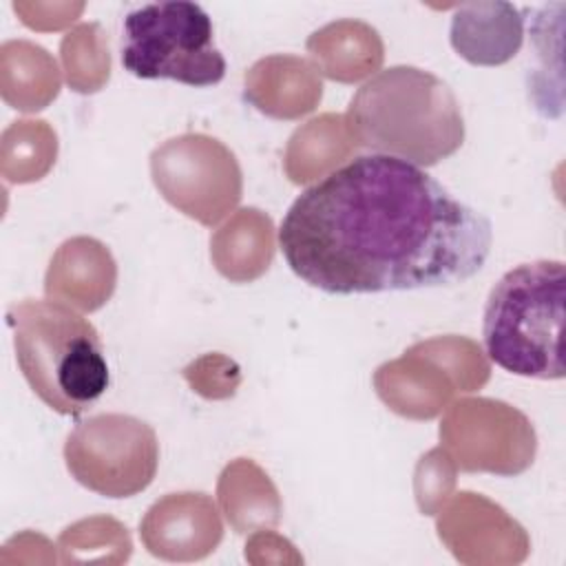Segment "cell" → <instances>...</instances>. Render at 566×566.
Listing matches in <instances>:
<instances>
[{"label":"cell","mask_w":566,"mask_h":566,"mask_svg":"<svg viewBox=\"0 0 566 566\" xmlns=\"http://www.w3.org/2000/svg\"><path fill=\"white\" fill-rule=\"evenodd\" d=\"M279 245L321 292L378 294L469 281L491 254L493 226L420 166L371 153L305 188Z\"/></svg>","instance_id":"cell-1"},{"label":"cell","mask_w":566,"mask_h":566,"mask_svg":"<svg viewBox=\"0 0 566 566\" xmlns=\"http://www.w3.org/2000/svg\"><path fill=\"white\" fill-rule=\"evenodd\" d=\"M345 130L356 146L413 166H436L460 150V104L438 75L418 66H389L367 80L349 102Z\"/></svg>","instance_id":"cell-2"},{"label":"cell","mask_w":566,"mask_h":566,"mask_svg":"<svg viewBox=\"0 0 566 566\" xmlns=\"http://www.w3.org/2000/svg\"><path fill=\"white\" fill-rule=\"evenodd\" d=\"M18 367L33 394L62 416H82L106 394L111 374L97 329L62 301L24 298L7 312Z\"/></svg>","instance_id":"cell-3"},{"label":"cell","mask_w":566,"mask_h":566,"mask_svg":"<svg viewBox=\"0 0 566 566\" xmlns=\"http://www.w3.org/2000/svg\"><path fill=\"white\" fill-rule=\"evenodd\" d=\"M564 263L537 259L509 270L484 305L486 356L509 374L564 378Z\"/></svg>","instance_id":"cell-4"},{"label":"cell","mask_w":566,"mask_h":566,"mask_svg":"<svg viewBox=\"0 0 566 566\" xmlns=\"http://www.w3.org/2000/svg\"><path fill=\"white\" fill-rule=\"evenodd\" d=\"M122 66L139 80H175L195 88L214 86L226 75L212 20L188 0L150 2L128 11Z\"/></svg>","instance_id":"cell-5"},{"label":"cell","mask_w":566,"mask_h":566,"mask_svg":"<svg viewBox=\"0 0 566 566\" xmlns=\"http://www.w3.org/2000/svg\"><path fill=\"white\" fill-rule=\"evenodd\" d=\"M64 460L82 486L104 497H130L153 482L159 442L144 420L102 413L80 422L69 433Z\"/></svg>","instance_id":"cell-6"},{"label":"cell","mask_w":566,"mask_h":566,"mask_svg":"<svg viewBox=\"0 0 566 566\" xmlns=\"http://www.w3.org/2000/svg\"><path fill=\"white\" fill-rule=\"evenodd\" d=\"M155 186L181 212L203 226L219 223L241 199L234 155L206 135H181L150 157Z\"/></svg>","instance_id":"cell-7"},{"label":"cell","mask_w":566,"mask_h":566,"mask_svg":"<svg viewBox=\"0 0 566 566\" xmlns=\"http://www.w3.org/2000/svg\"><path fill=\"white\" fill-rule=\"evenodd\" d=\"M449 38L469 64L500 66L520 51L524 18L511 2H467L455 9Z\"/></svg>","instance_id":"cell-8"}]
</instances>
